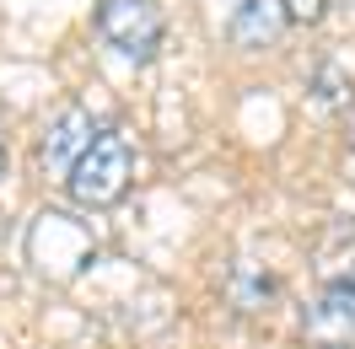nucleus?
<instances>
[{
    "label": "nucleus",
    "mask_w": 355,
    "mask_h": 349,
    "mask_svg": "<svg viewBox=\"0 0 355 349\" xmlns=\"http://www.w3.org/2000/svg\"><path fill=\"white\" fill-rule=\"evenodd\" d=\"M130 183H135V151L119 129H97L87 156H81L65 177L70 199H76L81 210H108V204H119V199L130 194Z\"/></svg>",
    "instance_id": "obj_1"
},
{
    "label": "nucleus",
    "mask_w": 355,
    "mask_h": 349,
    "mask_svg": "<svg viewBox=\"0 0 355 349\" xmlns=\"http://www.w3.org/2000/svg\"><path fill=\"white\" fill-rule=\"evenodd\" d=\"M97 258V237L65 210H44L27 231V263L49 274V280H76L87 263Z\"/></svg>",
    "instance_id": "obj_2"
},
{
    "label": "nucleus",
    "mask_w": 355,
    "mask_h": 349,
    "mask_svg": "<svg viewBox=\"0 0 355 349\" xmlns=\"http://www.w3.org/2000/svg\"><path fill=\"white\" fill-rule=\"evenodd\" d=\"M97 33H103L119 54L151 60L156 48H162V33H167L162 0H103V6H97Z\"/></svg>",
    "instance_id": "obj_3"
},
{
    "label": "nucleus",
    "mask_w": 355,
    "mask_h": 349,
    "mask_svg": "<svg viewBox=\"0 0 355 349\" xmlns=\"http://www.w3.org/2000/svg\"><path fill=\"white\" fill-rule=\"evenodd\" d=\"M302 339L312 349H355V280H329L302 312Z\"/></svg>",
    "instance_id": "obj_4"
},
{
    "label": "nucleus",
    "mask_w": 355,
    "mask_h": 349,
    "mask_svg": "<svg viewBox=\"0 0 355 349\" xmlns=\"http://www.w3.org/2000/svg\"><path fill=\"white\" fill-rule=\"evenodd\" d=\"M92 140H97V118H92L81 102H70V108H60L54 118H49L44 140H38V161H44L49 172H65L70 177V167L87 156Z\"/></svg>",
    "instance_id": "obj_5"
},
{
    "label": "nucleus",
    "mask_w": 355,
    "mask_h": 349,
    "mask_svg": "<svg viewBox=\"0 0 355 349\" xmlns=\"http://www.w3.org/2000/svg\"><path fill=\"white\" fill-rule=\"evenodd\" d=\"M286 6L280 0H237L232 6V17H226V38H232V48H269L280 44V33H286Z\"/></svg>",
    "instance_id": "obj_6"
},
{
    "label": "nucleus",
    "mask_w": 355,
    "mask_h": 349,
    "mask_svg": "<svg viewBox=\"0 0 355 349\" xmlns=\"http://www.w3.org/2000/svg\"><path fill=\"white\" fill-rule=\"evenodd\" d=\"M221 290H226V301L237 306V312H248V317H253V312H269V301H275V280H269L264 269H253V263H232Z\"/></svg>",
    "instance_id": "obj_7"
},
{
    "label": "nucleus",
    "mask_w": 355,
    "mask_h": 349,
    "mask_svg": "<svg viewBox=\"0 0 355 349\" xmlns=\"http://www.w3.org/2000/svg\"><path fill=\"white\" fill-rule=\"evenodd\" d=\"M280 6H286L291 22H302V27L323 22V11H329V0H280Z\"/></svg>",
    "instance_id": "obj_8"
},
{
    "label": "nucleus",
    "mask_w": 355,
    "mask_h": 349,
    "mask_svg": "<svg viewBox=\"0 0 355 349\" xmlns=\"http://www.w3.org/2000/svg\"><path fill=\"white\" fill-rule=\"evenodd\" d=\"M6 167H11V161H6V151H0V183H6Z\"/></svg>",
    "instance_id": "obj_9"
}]
</instances>
